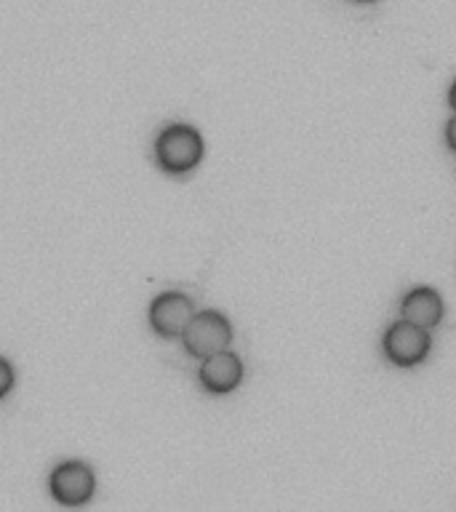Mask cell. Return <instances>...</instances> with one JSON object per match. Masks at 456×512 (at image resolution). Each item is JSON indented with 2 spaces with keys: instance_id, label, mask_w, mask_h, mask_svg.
Masks as SVG:
<instances>
[{
  "instance_id": "cell-1",
  "label": "cell",
  "mask_w": 456,
  "mask_h": 512,
  "mask_svg": "<svg viewBox=\"0 0 456 512\" xmlns=\"http://www.w3.org/2000/svg\"><path fill=\"white\" fill-rule=\"evenodd\" d=\"M203 158V139L192 126H168L155 139V163L166 174H187Z\"/></svg>"
},
{
  "instance_id": "cell-2",
  "label": "cell",
  "mask_w": 456,
  "mask_h": 512,
  "mask_svg": "<svg viewBox=\"0 0 456 512\" xmlns=\"http://www.w3.org/2000/svg\"><path fill=\"white\" fill-rule=\"evenodd\" d=\"M182 342L184 350L198 360L208 358V355H214V352L227 350L232 342L230 320L224 318L222 312L214 310L195 312L190 323H187V328H184Z\"/></svg>"
},
{
  "instance_id": "cell-3",
  "label": "cell",
  "mask_w": 456,
  "mask_h": 512,
  "mask_svg": "<svg viewBox=\"0 0 456 512\" xmlns=\"http://www.w3.org/2000/svg\"><path fill=\"white\" fill-rule=\"evenodd\" d=\"M384 355L390 363L400 368H411L419 366L427 355H430L432 339L427 334V328H419L414 323H408V320H398V323H392L387 331H384L382 339Z\"/></svg>"
},
{
  "instance_id": "cell-4",
  "label": "cell",
  "mask_w": 456,
  "mask_h": 512,
  "mask_svg": "<svg viewBox=\"0 0 456 512\" xmlns=\"http://www.w3.org/2000/svg\"><path fill=\"white\" fill-rule=\"evenodd\" d=\"M96 478L91 467L83 462H64L59 464L51 478H48V491L56 502L64 507H80L94 496Z\"/></svg>"
},
{
  "instance_id": "cell-5",
  "label": "cell",
  "mask_w": 456,
  "mask_h": 512,
  "mask_svg": "<svg viewBox=\"0 0 456 512\" xmlns=\"http://www.w3.org/2000/svg\"><path fill=\"white\" fill-rule=\"evenodd\" d=\"M192 315V299L179 291H166L155 296L150 304V326L160 339H182Z\"/></svg>"
},
{
  "instance_id": "cell-6",
  "label": "cell",
  "mask_w": 456,
  "mask_h": 512,
  "mask_svg": "<svg viewBox=\"0 0 456 512\" xmlns=\"http://www.w3.org/2000/svg\"><path fill=\"white\" fill-rule=\"evenodd\" d=\"M198 379L203 390L214 392V395H227L240 384L243 379V363L235 352L222 350L203 358L198 368Z\"/></svg>"
},
{
  "instance_id": "cell-7",
  "label": "cell",
  "mask_w": 456,
  "mask_h": 512,
  "mask_svg": "<svg viewBox=\"0 0 456 512\" xmlns=\"http://www.w3.org/2000/svg\"><path fill=\"white\" fill-rule=\"evenodd\" d=\"M400 318L430 331L443 320V299L435 288H414L400 302Z\"/></svg>"
},
{
  "instance_id": "cell-8",
  "label": "cell",
  "mask_w": 456,
  "mask_h": 512,
  "mask_svg": "<svg viewBox=\"0 0 456 512\" xmlns=\"http://www.w3.org/2000/svg\"><path fill=\"white\" fill-rule=\"evenodd\" d=\"M11 387H14V368L8 360L0 358V398H6Z\"/></svg>"
},
{
  "instance_id": "cell-9",
  "label": "cell",
  "mask_w": 456,
  "mask_h": 512,
  "mask_svg": "<svg viewBox=\"0 0 456 512\" xmlns=\"http://www.w3.org/2000/svg\"><path fill=\"white\" fill-rule=\"evenodd\" d=\"M446 144H448V150L456 152V112H454V118L446 123Z\"/></svg>"
},
{
  "instance_id": "cell-10",
  "label": "cell",
  "mask_w": 456,
  "mask_h": 512,
  "mask_svg": "<svg viewBox=\"0 0 456 512\" xmlns=\"http://www.w3.org/2000/svg\"><path fill=\"white\" fill-rule=\"evenodd\" d=\"M448 104H451V110L456 112V80L454 86H451V91H448Z\"/></svg>"
},
{
  "instance_id": "cell-11",
  "label": "cell",
  "mask_w": 456,
  "mask_h": 512,
  "mask_svg": "<svg viewBox=\"0 0 456 512\" xmlns=\"http://www.w3.org/2000/svg\"><path fill=\"white\" fill-rule=\"evenodd\" d=\"M355 3H374V0H355Z\"/></svg>"
}]
</instances>
